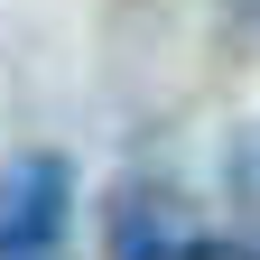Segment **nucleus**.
Returning a JSON list of instances; mask_svg holds the SVG:
<instances>
[{
  "instance_id": "2",
  "label": "nucleus",
  "mask_w": 260,
  "mask_h": 260,
  "mask_svg": "<svg viewBox=\"0 0 260 260\" xmlns=\"http://www.w3.org/2000/svg\"><path fill=\"white\" fill-rule=\"evenodd\" d=\"M103 260H251L242 242H214L168 186L130 177L112 195V223H103Z\"/></svg>"
},
{
  "instance_id": "3",
  "label": "nucleus",
  "mask_w": 260,
  "mask_h": 260,
  "mask_svg": "<svg viewBox=\"0 0 260 260\" xmlns=\"http://www.w3.org/2000/svg\"><path fill=\"white\" fill-rule=\"evenodd\" d=\"M223 195H233V242L260 260V130H242L223 149Z\"/></svg>"
},
{
  "instance_id": "1",
  "label": "nucleus",
  "mask_w": 260,
  "mask_h": 260,
  "mask_svg": "<svg viewBox=\"0 0 260 260\" xmlns=\"http://www.w3.org/2000/svg\"><path fill=\"white\" fill-rule=\"evenodd\" d=\"M75 223V168L56 149H28L0 168V260H65Z\"/></svg>"
}]
</instances>
